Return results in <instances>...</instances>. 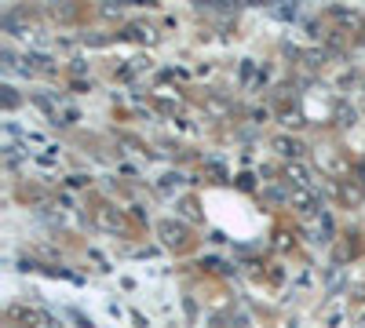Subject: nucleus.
Instances as JSON below:
<instances>
[{
	"label": "nucleus",
	"instance_id": "obj_1",
	"mask_svg": "<svg viewBox=\"0 0 365 328\" xmlns=\"http://www.w3.org/2000/svg\"><path fill=\"white\" fill-rule=\"evenodd\" d=\"M292 208L304 215V219H314V215H318V197H314V190H292Z\"/></svg>",
	"mask_w": 365,
	"mask_h": 328
},
{
	"label": "nucleus",
	"instance_id": "obj_2",
	"mask_svg": "<svg viewBox=\"0 0 365 328\" xmlns=\"http://www.w3.org/2000/svg\"><path fill=\"white\" fill-rule=\"evenodd\" d=\"M285 179L292 183V190H314V186H311V175H307L304 164H289V168H285Z\"/></svg>",
	"mask_w": 365,
	"mask_h": 328
},
{
	"label": "nucleus",
	"instance_id": "obj_3",
	"mask_svg": "<svg viewBox=\"0 0 365 328\" xmlns=\"http://www.w3.org/2000/svg\"><path fill=\"white\" fill-rule=\"evenodd\" d=\"M99 226H106V230H121L124 226V219H121V212H114V208H99Z\"/></svg>",
	"mask_w": 365,
	"mask_h": 328
},
{
	"label": "nucleus",
	"instance_id": "obj_4",
	"mask_svg": "<svg viewBox=\"0 0 365 328\" xmlns=\"http://www.w3.org/2000/svg\"><path fill=\"white\" fill-rule=\"evenodd\" d=\"M161 237H164V245H183V226H176V223H161Z\"/></svg>",
	"mask_w": 365,
	"mask_h": 328
},
{
	"label": "nucleus",
	"instance_id": "obj_5",
	"mask_svg": "<svg viewBox=\"0 0 365 328\" xmlns=\"http://www.w3.org/2000/svg\"><path fill=\"white\" fill-rule=\"evenodd\" d=\"M340 197H343V201H347V205H361V197H365V186H340Z\"/></svg>",
	"mask_w": 365,
	"mask_h": 328
},
{
	"label": "nucleus",
	"instance_id": "obj_6",
	"mask_svg": "<svg viewBox=\"0 0 365 328\" xmlns=\"http://www.w3.org/2000/svg\"><path fill=\"white\" fill-rule=\"evenodd\" d=\"M274 146H277V153H285V157H299V150H304V146H299L296 139H274Z\"/></svg>",
	"mask_w": 365,
	"mask_h": 328
},
{
	"label": "nucleus",
	"instance_id": "obj_7",
	"mask_svg": "<svg viewBox=\"0 0 365 328\" xmlns=\"http://www.w3.org/2000/svg\"><path fill=\"white\" fill-rule=\"evenodd\" d=\"M318 161H321V164H325V168H329L333 175H340V171H343V161L336 157V153H318Z\"/></svg>",
	"mask_w": 365,
	"mask_h": 328
},
{
	"label": "nucleus",
	"instance_id": "obj_8",
	"mask_svg": "<svg viewBox=\"0 0 365 328\" xmlns=\"http://www.w3.org/2000/svg\"><path fill=\"white\" fill-rule=\"evenodd\" d=\"M128 37L132 40H154V33H150L146 26H128Z\"/></svg>",
	"mask_w": 365,
	"mask_h": 328
},
{
	"label": "nucleus",
	"instance_id": "obj_9",
	"mask_svg": "<svg viewBox=\"0 0 365 328\" xmlns=\"http://www.w3.org/2000/svg\"><path fill=\"white\" fill-rule=\"evenodd\" d=\"M15 102H18V99H15V87H4V106H8V109H11V106H15Z\"/></svg>",
	"mask_w": 365,
	"mask_h": 328
}]
</instances>
